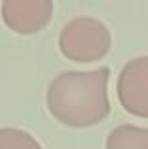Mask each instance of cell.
Masks as SVG:
<instances>
[{
    "mask_svg": "<svg viewBox=\"0 0 148 149\" xmlns=\"http://www.w3.org/2000/svg\"><path fill=\"white\" fill-rule=\"evenodd\" d=\"M110 68L80 72L67 70L51 79L46 93V104L53 119L72 128H84L103 123L110 113L108 100Z\"/></svg>",
    "mask_w": 148,
    "mask_h": 149,
    "instance_id": "6da1fadb",
    "label": "cell"
},
{
    "mask_svg": "<svg viewBox=\"0 0 148 149\" xmlns=\"http://www.w3.org/2000/svg\"><path fill=\"white\" fill-rule=\"evenodd\" d=\"M108 26L95 17H74L61 29L59 51L74 62H93L110 51Z\"/></svg>",
    "mask_w": 148,
    "mask_h": 149,
    "instance_id": "7a4b0ae2",
    "label": "cell"
},
{
    "mask_svg": "<svg viewBox=\"0 0 148 149\" xmlns=\"http://www.w3.org/2000/svg\"><path fill=\"white\" fill-rule=\"evenodd\" d=\"M106 149H148V128L120 125L108 134Z\"/></svg>",
    "mask_w": 148,
    "mask_h": 149,
    "instance_id": "5b68a950",
    "label": "cell"
},
{
    "mask_svg": "<svg viewBox=\"0 0 148 149\" xmlns=\"http://www.w3.org/2000/svg\"><path fill=\"white\" fill-rule=\"evenodd\" d=\"M0 149H42L38 140L23 128H0Z\"/></svg>",
    "mask_w": 148,
    "mask_h": 149,
    "instance_id": "8992f818",
    "label": "cell"
},
{
    "mask_svg": "<svg viewBox=\"0 0 148 149\" xmlns=\"http://www.w3.org/2000/svg\"><path fill=\"white\" fill-rule=\"evenodd\" d=\"M53 2L49 0H6L2 2V19L17 34H36L49 23Z\"/></svg>",
    "mask_w": 148,
    "mask_h": 149,
    "instance_id": "277c9868",
    "label": "cell"
},
{
    "mask_svg": "<svg viewBox=\"0 0 148 149\" xmlns=\"http://www.w3.org/2000/svg\"><path fill=\"white\" fill-rule=\"evenodd\" d=\"M116 91L120 104L127 113L148 119V55L135 57L123 66Z\"/></svg>",
    "mask_w": 148,
    "mask_h": 149,
    "instance_id": "3957f363",
    "label": "cell"
}]
</instances>
